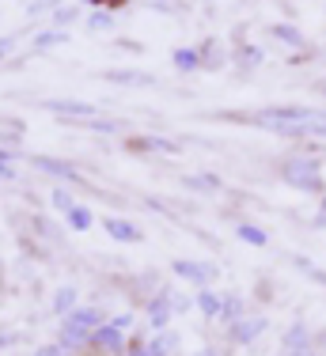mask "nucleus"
Wrapping results in <instances>:
<instances>
[{
  "mask_svg": "<svg viewBox=\"0 0 326 356\" xmlns=\"http://www.w3.org/2000/svg\"><path fill=\"white\" fill-rule=\"evenodd\" d=\"M148 356H178V334L175 330L148 334Z\"/></svg>",
  "mask_w": 326,
  "mask_h": 356,
  "instance_id": "obj_18",
  "label": "nucleus"
},
{
  "mask_svg": "<svg viewBox=\"0 0 326 356\" xmlns=\"http://www.w3.org/2000/svg\"><path fill=\"white\" fill-rule=\"evenodd\" d=\"M323 61H326V49H323Z\"/></svg>",
  "mask_w": 326,
  "mask_h": 356,
  "instance_id": "obj_40",
  "label": "nucleus"
},
{
  "mask_svg": "<svg viewBox=\"0 0 326 356\" xmlns=\"http://www.w3.org/2000/svg\"><path fill=\"white\" fill-rule=\"evenodd\" d=\"M84 4H107V0H84Z\"/></svg>",
  "mask_w": 326,
  "mask_h": 356,
  "instance_id": "obj_37",
  "label": "nucleus"
},
{
  "mask_svg": "<svg viewBox=\"0 0 326 356\" xmlns=\"http://www.w3.org/2000/svg\"><path fill=\"white\" fill-rule=\"evenodd\" d=\"M102 227H107V235H110V239H118V243H141L144 239L141 227L130 224V220H122V216H107V220H102Z\"/></svg>",
  "mask_w": 326,
  "mask_h": 356,
  "instance_id": "obj_16",
  "label": "nucleus"
},
{
  "mask_svg": "<svg viewBox=\"0 0 326 356\" xmlns=\"http://www.w3.org/2000/svg\"><path fill=\"white\" fill-rule=\"evenodd\" d=\"M95 326H102V311L99 307H76L72 315H65V326H61V349L65 353H76L84 345H91V334Z\"/></svg>",
  "mask_w": 326,
  "mask_h": 356,
  "instance_id": "obj_3",
  "label": "nucleus"
},
{
  "mask_svg": "<svg viewBox=\"0 0 326 356\" xmlns=\"http://www.w3.org/2000/svg\"><path fill=\"white\" fill-rule=\"evenodd\" d=\"M183 186H186V190H197V193H217L220 190V178L209 175V171H201V175H186Z\"/></svg>",
  "mask_w": 326,
  "mask_h": 356,
  "instance_id": "obj_22",
  "label": "nucleus"
},
{
  "mask_svg": "<svg viewBox=\"0 0 326 356\" xmlns=\"http://www.w3.org/2000/svg\"><path fill=\"white\" fill-rule=\"evenodd\" d=\"M110 322H114V326H118V330H122V334H125V330L133 326V315H118V318H110Z\"/></svg>",
  "mask_w": 326,
  "mask_h": 356,
  "instance_id": "obj_34",
  "label": "nucleus"
},
{
  "mask_svg": "<svg viewBox=\"0 0 326 356\" xmlns=\"http://www.w3.org/2000/svg\"><path fill=\"white\" fill-rule=\"evenodd\" d=\"M12 159H15V152H4V148H0V178H15Z\"/></svg>",
  "mask_w": 326,
  "mask_h": 356,
  "instance_id": "obj_27",
  "label": "nucleus"
},
{
  "mask_svg": "<svg viewBox=\"0 0 326 356\" xmlns=\"http://www.w3.org/2000/svg\"><path fill=\"white\" fill-rule=\"evenodd\" d=\"M319 91H323V95H326V80H319Z\"/></svg>",
  "mask_w": 326,
  "mask_h": 356,
  "instance_id": "obj_38",
  "label": "nucleus"
},
{
  "mask_svg": "<svg viewBox=\"0 0 326 356\" xmlns=\"http://www.w3.org/2000/svg\"><path fill=\"white\" fill-rule=\"evenodd\" d=\"M270 38L281 42V46H288V49H304L307 46V35L296 27V23H270Z\"/></svg>",
  "mask_w": 326,
  "mask_h": 356,
  "instance_id": "obj_15",
  "label": "nucleus"
},
{
  "mask_svg": "<svg viewBox=\"0 0 326 356\" xmlns=\"http://www.w3.org/2000/svg\"><path fill=\"white\" fill-rule=\"evenodd\" d=\"M8 54H12V38H8V35H4V38H0V61H4V57H8Z\"/></svg>",
  "mask_w": 326,
  "mask_h": 356,
  "instance_id": "obj_35",
  "label": "nucleus"
},
{
  "mask_svg": "<svg viewBox=\"0 0 326 356\" xmlns=\"http://www.w3.org/2000/svg\"><path fill=\"white\" fill-rule=\"evenodd\" d=\"M311 330L304 326V322H293V326L285 330V337H281V353H304V349H311Z\"/></svg>",
  "mask_w": 326,
  "mask_h": 356,
  "instance_id": "obj_12",
  "label": "nucleus"
},
{
  "mask_svg": "<svg viewBox=\"0 0 326 356\" xmlns=\"http://www.w3.org/2000/svg\"><path fill=\"white\" fill-rule=\"evenodd\" d=\"M315 224H319V227H326V193H323L319 209H315Z\"/></svg>",
  "mask_w": 326,
  "mask_h": 356,
  "instance_id": "obj_33",
  "label": "nucleus"
},
{
  "mask_svg": "<svg viewBox=\"0 0 326 356\" xmlns=\"http://www.w3.org/2000/svg\"><path fill=\"white\" fill-rule=\"evenodd\" d=\"M125 148L130 152H163V156H178V152H183L175 140H167V137H130Z\"/></svg>",
  "mask_w": 326,
  "mask_h": 356,
  "instance_id": "obj_13",
  "label": "nucleus"
},
{
  "mask_svg": "<svg viewBox=\"0 0 326 356\" xmlns=\"http://www.w3.org/2000/svg\"><path fill=\"white\" fill-rule=\"evenodd\" d=\"M110 27H114V15H110V12H102V8L88 15V31H110Z\"/></svg>",
  "mask_w": 326,
  "mask_h": 356,
  "instance_id": "obj_25",
  "label": "nucleus"
},
{
  "mask_svg": "<svg viewBox=\"0 0 326 356\" xmlns=\"http://www.w3.org/2000/svg\"><path fill=\"white\" fill-rule=\"evenodd\" d=\"M171 65H175L178 72H197L201 69V49L197 46H178L175 54H171Z\"/></svg>",
  "mask_w": 326,
  "mask_h": 356,
  "instance_id": "obj_19",
  "label": "nucleus"
},
{
  "mask_svg": "<svg viewBox=\"0 0 326 356\" xmlns=\"http://www.w3.org/2000/svg\"><path fill=\"white\" fill-rule=\"evenodd\" d=\"M201 69L205 72H217V69H224V65L231 61V54H224V42H217V38H209V42H201Z\"/></svg>",
  "mask_w": 326,
  "mask_h": 356,
  "instance_id": "obj_14",
  "label": "nucleus"
},
{
  "mask_svg": "<svg viewBox=\"0 0 326 356\" xmlns=\"http://www.w3.org/2000/svg\"><path fill=\"white\" fill-rule=\"evenodd\" d=\"M171 303H175V315H183V311H190V307H194L190 296H175V292H171Z\"/></svg>",
  "mask_w": 326,
  "mask_h": 356,
  "instance_id": "obj_31",
  "label": "nucleus"
},
{
  "mask_svg": "<svg viewBox=\"0 0 326 356\" xmlns=\"http://www.w3.org/2000/svg\"><path fill=\"white\" fill-rule=\"evenodd\" d=\"M171 318H175V303H171V292H160L156 300L148 303V330L160 334V330H171Z\"/></svg>",
  "mask_w": 326,
  "mask_h": 356,
  "instance_id": "obj_7",
  "label": "nucleus"
},
{
  "mask_svg": "<svg viewBox=\"0 0 326 356\" xmlns=\"http://www.w3.org/2000/svg\"><path fill=\"white\" fill-rule=\"evenodd\" d=\"M61 42H68L65 31H46V35L34 38V49H49V46H61Z\"/></svg>",
  "mask_w": 326,
  "mask_h": 356,
  "instance_id": "obj_26",
  "label": "nucleus"
},
{
  "mask_svg": "<svg viewBox=\"0 0 326 356\" xmlns=\"http://www.w3.org/2000/svg\"><path fill=\"white\" fill-rule=\"evenodd\" d=\"M76 296H80L76 288H57V296H54V311H57V315H72V311H76Z\"/></svg>",
  "mask_w": 326,
  "mask_h": 356,
  "instance_id": "obj_24",
  "label": "nucleus"
},
{
  "mask_svg": "<svg viewBox=\"0 0 326 356\" xmlns=\"http://www.w3.org/2000/svg\"><path fill=\"white\" fill-rule=\"evenodd\" d=\"M194 356H224V353H220V349H197Z\"/></svg>",
  "mask_w": 326,
  "mask_h": 356,
  "instance_id": "obj_36",
  "label": "nucleus"
},
{
  "mask_svg": "<svg viewBox=\"0 0 326 356\" xmlns=\"http://www.w3.org/2000/svg\"><path fill=\"white\" fill-rule=\"evenodd\" d=\"M31 163H34V171H46V175L61 178V182H80L76 167H72V163H65V159H54V156H34Z\"/></svg>",
  "mask_w": 326,
  "mask_h": 356,
  "instance_id": "obj_10",
  "label": "nucleus"
},
{
  "mask_svg": "<svg viewBox=\"0 0 326 356\" xmlns=\"http://www.w3.org/2000/svg\"><path fill=\"white\" fill-rule=\"evenodd\" d=\"M65 220H68V227H72V232H88V227L95 224V216H91V209H84V205L68 209V213H65Z\"/></svg>",
  "mask_w": 326,
  "mask_h": 356,
  "instance_id": "obj_23",
  "label": "nucleus"
},
{
  "mask_svg": "<svg viewBox=\"0 0 326 356\" xmlns=\"http://www.w3.org/2000/svg\"><path fill=\"white\" fill-rule=\"evenodd\" d=\"M235 235L247 243V247H270V235H265V227H258V224H251V220H243V224H235Z\"/></svg>",
  "mask_w": 326,
  "mask_h": 356,
  "instance_id": "obj_20",
  "label": "nucleus"
},
{
  "mask_svg": "<svg viewBox=\"0 0 326 356\" xmlns=\"http://www.w3.org/2000/svg\"><path fill=\"white\" fill-rule=\"evenodd\" d=\"M76 15H80L76 8H57V12H54V23H57V31H65V23H72Z\"/></svg>",
  "mask_w": 326,
  "mask_h": 356,
  "instance_id": "obj_28",
  "label": "nucleus"
},
{
  "mask_svg": "<svg viewBox=\"0 0 326 356\" xmlns=\"http://www.w3.org/2000/svg\"><path fill=\"white\" fill-rule=\"evenodd\" d=\"M34 356H65V349H61V345H42Z\"/></svg>",
  "mask_w": 326,
  "mask_h": 356,
  "instance_id": "obj_32",
  "label": "nucleus"
},
{
  "mask_svg": "<svg viewBox=\"0 0 326 356\" xmlns=\"http://www.w3.org/2000/svg\"><path fill=\"white\" fill-rule=\"evenodd\" d=\"M220 118H224V122H239V125H254V129L285 137V140H326V110H315V106L281 103V106L251 110V114L224 110Z\"/></svg>",
  "mask_w": 326,
  "mask_h": 356,
  "instance_id": "obj_1",
  "label": "nucleus"
},
{
  "mask_svg": "<svg viewBox=\"0 0 326 356\" xmlns=\"http://www.w3.org/2000/svg\"><path fill=\"white\" fill-rule=\"evenodd\" d=\"M54 205L61 209V213H68V209H76V201H72V193H68V190H54Z\"/></svg>",
  "mask_w": 326,
  "mask_h": 356,
  "instance_id": "obj_30",
  "label": "nucleus"
},
{
  "mask_svg": "<svg viewBox=\"0 0 326 356\" xmlns=\"http://www.w3.org/2000/svg\"><path fill=\"white\" fill-rule=\"evenodd\" d=\"M91 345H95V349H102V353H110V356H118V353H125V334L114 326V322H107V326H95Z\"/></svg>",
  "mask_w": 326,
  "mask_h": 356,
  "instance_id": "obj_8",
  "label": "nucleus"
},
{
  "mask_svg": "<svg viewBox=\"0 0 326 356\" xmlns=\"http://www.w3.org/2000/svg\"><path fill=\"white\" fill-rule=\"evenodd\" d=\"M49 114H57L61 122H88V118H99V106L80 103V99H46L42 103Z\"/></svg>",
  "mask_w": 326,
  "mask_h": 356,
  "instance_id": "obj_5",
  "label": "nucleus"
},
{
  "mask_svg": "<svg viewBox=\"0 0 326 356\" xmlns=\"http://www.w3.org/2000/svg\"><path fill=\"white\" fill-rule=\"evenodd\" d=\"M243 315H247V300L239 292H224V311H220V322L231 326V322H239Z\"/></svg>",
  "mask_w": 326,
  "mask_h": 356,
  "instance_id": "obj_21",
  "label": "nucleus"
},
{
  "mask_svg": "<svg viewBox=\"0 0 326 356\" xmlns=\"http://www.w3.org/2000/svg\"><path fill=\"white\" fill-rule=\"evenodd\" d=\"M277 178L288 186V190H296V193H326L319 152H307V148L285 152L281 163H277Z\"/></svg>",
  "mask_w": 326,
  "mask_h": 356,
  "instance_id": "obj_2",
  "label": "nucleus"
},
{
  "mask_svg": "<svg viewBox=\"0 0 326 356\" xmlns=\"http://www.w3.org/2000/svg\"><path fill=\"white\" fill-rule=\"evenodd\" d=\"M175 277H183L186 284H197V288H209L217 281V266L212 261H175Z\"/></svg>",
  "mask_w": 326,
  "mask_h": 356,
  "instance_id": "obj_6",
  "label": "nucleus"
},
{
  "mask_svg": "<svg viewBox=\"0 0 326 356\" xmlns=\"http://www.w3.org/2000/svg\"><path fill=\"white\" fill-rule=\"evenodd\" d=\"M323 12H326V0H323Z\"/></svg>",
  "mask_w": 326,
  "mask_h": 356,
  "instance_id": "obj_39",
  "label": "nucleus"
},
{
  "mask_svg": "<svg viewBox=\"0 0 326 356\" xmlns=\"http://www.w3.org/2000/svg\"><path fill=\"white\" fill-rule=\"evenodd\" d=\"M107 83H122V88H156V76L141 69H107L102 72Z\"/></svg>",
  "mask_w": 326,
  "mask_h": 356,
  "instance_id": "obj_9",
  "label": "nucleus"
},
{
  "mask_svg": "<svg viewBox=\"0 0 326 356\" xmlns=\"http://www.w3.org/2000/svg\"><path fill=\"white\" fill-rule=\"evenodd\" d=\"M125 356H148V337H133L125 345Z\"/></svg>",
  "mask_w": 326,
  "mask_h": 356,
  "instance_id": "obj_29",
  "label": "nucleus"
},
{
  "mask_svg": "<svg viewBox=\"0 0 326 356\" xmlns=\"http://www.w3.org/2000/svg\"><path fill=\"white\" fill-rule=\"evenodd\" d=\"M231 61H235L243 72H254V69H262L265 54H262V46H254V42H243V46H235V54H231Z\"/></svg>",
  "mask_w": 326,
  "mask_h": 356,
  "instance_id": "obj_17",
  "label": "nucleus"
},
{
  "mask_svg": "<svg viewBox=\"0 0 326 356\" xmlns=\"http://www.w3.org/2000/svg\"><path fill=\"white\" fill-rule=\"evenodd\" d=\"M194 307L201 311L209 322H220V311H224V292H212V288H197Z\"/></svg>",
  "mask_w": 326,
  "mask_h": 356,
  "instance_id": "obj_11",
  "label": "nucleus"
},
{
  "mask_svg": "<svg viewBox=\"0 0 326 356\" xmlns=\"http://www.w3.org/2000/svg\"><path fill=\"white\" fill-rule=\"evenodd\" d=\"M265 330H270V318H265V315H243L239 322H231V326H228V341L235 345V349H247V345L258 341Z\"/></svg>",
  "mask_w": 326,
  "mask_h": 356,
  "instance_id": "obj_4",
  "label": "nucleus"
}]
</instances>
